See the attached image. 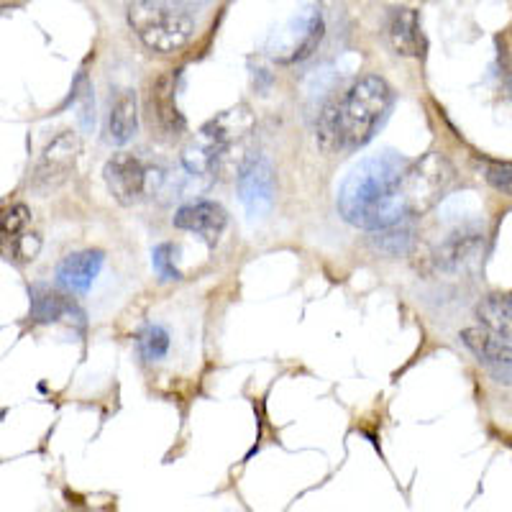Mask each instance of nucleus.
<instances>
[{
  "mask_svg": "<svg viewBox=\"0 0 512 512\" xmlns=\"http://www.w3.org/2000/svg\"><path fill=\"white\" fill-rule=\"evenodd\" d=\"M454 180V169L441 154L408 159L379 152L361 159L338 190V213L364 231L395 226L431 210Z\"/></svg>",
  "mask_w": 512,
  "mask_h": 512,
  "instance_id": "nucleus-1",
  "label": "nucleus"
},
{
  "mask_svg": "<svg viewBox=\"0 0 512 512\" xmlns=\"http://www.w3.org/2000/svg\"><path fill=\"white\" fill-rule=\"evenodd\" d=\"M392 108L390 85L377 75L361 77L318 118V141L326 152H354L374 139Z\"/></svg>",
  "mask_w": 512,
  "mask_h": 512,
  "instance_id": "nucleus-2",
  "label": "nucleus"
},
{
  "mask_svg": "<svg viewBox=\"0 0 512 512\" xmlns=\"http://www.w3.org/2000/svg\"><path fill=\"white\" fill-rule=\"evenodd\" d=\"M128 24L152 52H180L195 36V16L185 0H131Z\"/></svg>",
  "mask_w": 512,
  "mask_h": 512,
  "instance_id": "nucleus-3",
  "label": "nucleus"
},
{
  "mask_svg": "<svg viewBox=\"0 0 512 512\" xmlns=\"http://www.w3.org/2000/svg\"><path fill=\"white\" fill-rule=\"evenodd\" d=\"M254 116L246 105H236L231 111H223L213 121L200 128L198 139L182 152V164L192 177H216L223 159L228 157L233 144L251 134Z\"/></svg>",
  "mask_w": 512,
  "mask_h": 512,
  "instance_id": "nucleus-4",
  "label": "nucleus"
},
{
  "mask_svg": "<svg viewBox=\"0 0 512 512\" xmlns=\"http://www.w3.org/2000/svg\"><path fill=\"white\" fill-rule=\"evenodd\" d=\"M108 190L121 205H136L157 192L162 175L146 167L144 159L131 152H118L103 169Z\"/></svg>",
  "mask_w": 512,
  "mask_h": 512,
  "instance_id": "nucleus-5",
  "label": "nucleus"
},
{
  "mask_svg": "<svg viewBox=\"0 0 512 512\" xmlns=\"http://www.w3.org/2000/svg\"><path fill=\"white\" fill-rule=\"evenodd\" d=\"M82 144L80 136L72 134V131H62L59 136H54L44 152H41L39 162L34 167V187L36 190H52V187L62 185L67 177L72 175L77 159H80Z\"/></svg>",
  "mask_w": 512,
  "mask_h": 512,
  "instance_id": "nucleus-6",
  "label": "nucleus"
},
{
  "mask_svg": "<svg viewBox=\"0 0 512 512\" xmlns=\"http://www.w3.org/2000/svg\"><path fill=\"white\" fill-rule=\"evenodd\" d=\"M239 195L251 221L269 216L274 203V169L262 154L246 159L239 169Z\"/></svg>",
  "mask_w": 512,
  "mask_h": 512,
  "instance_id": "nucleus-7",
  "label": "nucleus"
},
{
  "mask_svg": "<svg viewBox=\"0 0 512 512\" xmlns=\"http://www.w3.org/2000/svg\"><path fill=\"white\" fill-rule=\"evenodd\" d=\"M41 239L31 231V210L24 203L0 216V254L16 264H29L39 256Z\"/></svg>",
  "mask_w": 512,
  "mask_h": 512,
  "instance_id": "nucleus-8",
  "label": "nucleus"
},
{
  "mask_svg": "<svg viewBox=\"0 0 512 512\" xmlns=\"http://www.w3.org/2000/svg\"><path fill=\"white\" fill-rule=\"evenodd\" d=\"M461 341L497 382L512 384V346L505 338L489 331L487 326H479L461 331Z\"/></svg>",
  "mask_w": 512,
  "mask_h": 512,
  "instance_id": "nucleus-9",
  "label": "nucleus"
},
{
  "mask_svg": "<svg viewBox=\"0 0 512 512\" xmlns=\"http://www.w3.org/2000/svg\"><path fill=\"white\" fill-rule=\"evenodd\" d=\"M146 113H149V126L157 128L167 139H177L185 131V118L175 100V77L159 75L146 95Z\"/></svg>",
  "mask_w": 512,
  "mask_h": 512,
  "instance_id": "nucleus-10",
  "label": "nucleus"
},
{
  "mask_svg": "<svg viewBox=\"0 0 512 512\" xmlns=\"http://www.w3.org/2000/svg\"><path fill=\"white\" fill-rule=\"evenodd\" d=\"M172 223L180 231H190L195 236H200V239L208 241V244H216V239L223 233V228H226L228 216L226 210L218 203H213V200H200V203H190L177 210V216L172 218Z\"/></svg>",
  "mask_w": 512,
  "mask_h": 512,
  "instance_id": "nucleus-11",
  "label": "nucleus"
},
{
  "mask_svg": "<svg viewBox=\"0 0 512 512\" xmlns=\"http://www.w3.org/2000/svg\"><path fill=\"white\" fill-rule=\"evenodd\" d=\"M105 256L103 251H77V254L64 256L57 267V280L64 290L88 292L93 287V282L98 280L100 269H103Z\"/></svg>",
  "mask_w": 512,
  "mask_h": 512,
  "instance_id": "nucleus-12",
  "label": "nucleus"
},
{
  "mask_svg": "<svg viewBox=\"0 0 512 512\" xmlns=\"http://www.w3.org/2000/svg\"><path fill=\"white\" fill-rule=\"evenodd\" d=\"M387 39L402 57H420L425 49L420 18L413 8H392L387 16Z\"/></svg>",
  "mask_w": 512,
  "mask_h": 512,
  "instance_id": "nucleus-13",
  "label": "nucleus"
},
{
  "mask_svg": "<svg viewBox=\"0 0 512 512\" xmlns=\"http://www.w3.org/2000/svg\"><path fill=\"white\" fill-rule=\"evenodd\" d=\"M320 39H323V18H320V11L308 8V13H303V18L292 29L290 44L280 54H274V59L282 64L303 62L318 49Z\"/></svg>",
  "mask_w": 512,
  "mask_h": 512,
  "instance_id": "nucleus-14",
  "label": "nucleus"
},
{
  "mask_svg": "<svg viewBox=\"0 0 512 512\" xmlns=\"http://www.w3.org/2000/svg\"><path fill=\"white\" fill-rule=\"evenodd\" d=\"M139 128V103H136L134 90H121L111 105V116H108V136L113 144H126L136 136Z\"/></svg>",
  "mask_w": 512,
  "mask_h": 512,
  "instance_id": "nucleus-15",
  "label": "nucleus"
},
{
  "mask_svg": "<svg viewBox=\"0 0 512 512\" xmlns=\"http://www.w3.org/2000/svg\"><path fill=\"white\" fill-rule=\"evenodd\" d=\"M31 297V318L36 323H57L62 320L64 315L77 313L75 303H72L70 297H64L62 292L52 290L47 285H34L29 290Z\"/></svg>",
  "mask_w": 512,
  "mask_h": 512,
  "instance_id": "nucleus-16",
  "label": "nucleus"
},
{
  "mask_svg": "<svg viewBox=\"0 0 512 512\" xmlns=\"http://www.w3.org/2000/svg\"><path fill=\"white\" fill-rule=\"evenodd\" d=\"M477 318L489 331H495L505 341H512V292H495L484 297L477 305Z\"/></svg>",
  "mask_w": 512,
  "mask_h": 512,
  "instance_id": "nucleus-17",
  "label": "nucleus"
},
{
  "mask_svg": "<svg viewBox=\"0 0 512 512\" xmlns=\"http://www.w3.org/2000/svg\"><path fill=\"white\" fill-rule=\"evenodd\" d=\"M479 246H482V233L479 231L454 233V236L438 249V264H441L443 269L464 267V264L477 254Z\"/></svg>",
  "mask_w": 512,
  "mask_h": 512,
  "instance_id": "nucleus-18",
  "label": "nucleus"
},
{
  "mask_svg": "<svg viewBox=\"0 0 512 512\" xmlns=\"http://www.w3.org/2000/svg\"><path fill=\"white\" fill-rule=\"evenodd\" d=\"M410 241H413V228H410L405 221L374 231V246L387 251V254L392 256L405 254V251L410 249Z\"/></svg>",
  "mask_w": 512,
  "mask_h": 512,
  "instance_id": "nucleus-19",
  "label": "nucleus"
},
{
  "mask_svg": "<svg viewBox=\"0 0 512 512\" xmlns=\"http://www.w3.org/2000/svg\"><path fill=\"white\" fill-rule=\"evenodd\" d=\"M139 351L146 361H159L162 356H167L169 351V333L164 326H146L144 331L139 333Z\"/></svg>",
  "mask_w": 512,
  "mask_h": 512,
  "instance_id": "nucleus-20",
  "label": "nucleus"
},
{
  "mask_svg": "<svg viewBox=\"0 0 512 512\" xmlns=\"http://www.w3.org/2000/svg\"><path fill=\"white\" fill-rule=\"evenodd\" d=\"M175 254L177 249L172 244H159L157 249L152 251V267L157 269V274L162 280H180L182 277L180 269L175 267Z\"/></svg>",
  "mask_w": 512,
  "mask_h": 512,
  "instance_id": "nucleus-21",
  "label": "nucleus"
},
{
  "mask_svg": "<svg viewBox=\"0 0 512 512\" xmlns=\"http://www.w3.org/2000/svg\"><path fill=\"white\" fill-rule=\"evenodd\" d=\"M484 180L512 198V162H487L484 164Z\"/></svg>",
  "mask_w": 512,
  "mask_h": 512,
  "instance_id": "nucleus-22",
  "label": "nucleus"
}]
</instances>
